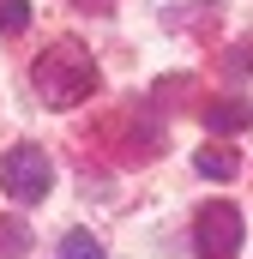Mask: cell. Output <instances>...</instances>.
I'll use <instances>...</instances> for the list:
<instances>
[{"instance_id":"obj_1","label":"cell","mask_w":253,"mask_h":259,"mask_svg":"<svg viewBox=\"0 0 253 259\" xmlns=\"http://www.w3.org/2000/svg\"><path fill=\"white\" fill-rule=\"evenodd\" d=\"M30 78H36V97L49 109H78L97 91V61L85 55V42H49L30 66Z\"/></svg>"},{"instance_id":"obj_2","label":"cell","mask_w":253,"mask_h":259,"mask_svg":"<svg viewBox=\"0 0 253 259\" xmlns=\"http://www.w3.org/2000/svg\"><path fill=\"white\" fill-rule=\"evenodd\" d=\"M55 187V163H49V151H36V145H12V151H0V193L18 199V205H36V199H49Z\"/></svg>"},{"instance_id":"obj_3","label":"cell","mask_w":253,"mask_h":259,"mask_svg":"<svg viewBox=\"0 0 253 259\" xmlns=\"http://www.w3.org/2000/svg\"><path fill=\"white\" fill-rule=\"evenodd\" d=\"M193 247L199 259H235L241 253V211L235 205H205L199 217H193Z\"/></svg>"},{"instance_id":"obj_4","label":"cell","mask_w":253,"mask_h":259,"mask_svg":"<svg viewBox=\"0 0 253 259\" xmlns=\"http://www.w3.org/2000/svg\"><path fill=\"white\" fill-rule=\"evenodd\" d=\"M205 127H211V133H241V127H253V103H241V97L211 103V109H205Z\"/></svg>"},{"instance_id":"obj_5","label":"cell","mask_w":253,"mask_h":259,"mask_svg":"<svg viewBox=\"0 0 253 259\" xmlns=\"http://www.w3.org/2000/svg\"><path fill=\"white\" fill-rule=\"evenodd\" d=\"M193 163H199V175H211V181H235V175H241V157H235L229 145H205Z\"/></svg>"},{"instance_id":"obj_6","label":"cell","mask_w":253,"mask_h":259,"mask_svg":"<svg viewBox=\"0 0 253 259\" xmlns=\"http://www.w3.org/2000/svg\"><path fill=\"white\" fill-rule=\"evenodd\" d=\"M24 253H30V223L0 217V259H24Z\"/></svg>"},{"instance_id":"obj_7","label":"cell","mask_w":253,"mask_h":259,"mask_svg":"<svg viewBox=\"0 0 253 259\" xmlns=\"http://www.w3.org/2000/svg\"><path fill=\"white\" fill-rule=\"evenodd\" d=\"M61 259H103V241L91 229H72V235H61Z\"/></svg>"},{"instance_id":"obj_8","label":"cell","mask_w":253,"mask_h":259,"mask_svg":"<svg viewBox=\"0 0 253 259\" xmlns=\"http://www.w3.org/2000/svg\"><path fill=\"white\" fill-rule=\"evenodd\" d=\"M30 24V0H0V36H18Z\"/></svg>"},{"instance_id":"obj_9","label":"cell","mask_w":253,"mask_h":259,"mask_svg":"<svg viewBox=\"0 0 253 259\" xmlns=\"http://www.w3.org/2000/svg\"><path fill=\"white\" fill-rule=\"evenodd\" d=\"M78 6H91V12H97V6H109V0H78Z\"/></svg>"}]
</instances>
